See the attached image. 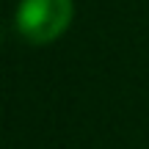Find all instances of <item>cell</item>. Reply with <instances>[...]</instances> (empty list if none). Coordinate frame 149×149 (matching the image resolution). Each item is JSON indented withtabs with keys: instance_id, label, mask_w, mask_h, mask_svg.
Wrapping results in <instances>:
<instances>
[{
	"instance_id": "6da1fadb",
	"label": "cell",
	"mask_w": 149,
	"mask_h": 149,
	"mask_svg": "<svg viewBox=\"0 0 149 149\" xmlns=\"http://www.w3.org/2000/svg\"><path fill=\"white\" fill-rule=\"evenodd\" d=\"M72 0H22L17 8V31L31 44H50L69 28Z\"/></svg>"
}]
</instances>
